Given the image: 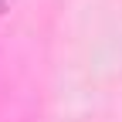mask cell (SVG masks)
<instances>
[{
  "label": "cell",
  "instance_id": "obj_1",
  "mask_svg": "<svg viewBox=\"0 0 122 122\" xmlns=\"http://www.w3.org/2000/svg\"><path fill=\"white\" fill-rule=\"evenodd\" d=\"M14 4H17V0H0V17H4V14H7V10H10Z\"/></svg>",
  "mask_w": 122,
  "mask_h": 122
}]
</instances>
